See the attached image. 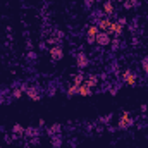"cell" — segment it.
I'll list each match as a JSON object with an SVG mask.
<instances>
[{"label": "cell", "instance_id": "6", "mask_svg": "<svg viewBox=\"0 0 148 148\" xmlns=\"http://www.w3.org/2000/svg\"><path fill=\"white\" fill-rule=\"evenodd\" d=\"M77 93H79L81 97H88V95H91V88H90L86 83H81V84H79V90H77Z\"/></svg>", "mask_w": 148, "mask_h": 148}, {"label": "cell", "instance_id": "15", "mask_svg": "<svg viewBox=\"0 0 148 148\" xmlns=\"http://www.w3.org/2000/svg\"><path fill=\"white\" fill-rule=\"evenodd\" d=\"M83 83V74H76V77H74V84H81Z\"/></svg>", "mask_w": 148, "mask_h": 148}, {"label": "cell", "instance_id": "17", "mask_svg": "<svg viewBox=\"0 0 148 148\" xmlns=\"http://www.w3.org/2000/svg\"><path fill=\"white\" fill-rule=\"evenodd\" d=\"M21 95H23V91H21V90H16V91H14V97H21Z\"/></svg>", "mask_w": 148, "mask_h": 148}, {"label": "cell", "instance_id": "2", "mask_svg": "<svg viewBox=\"0 0 148 148\" xmlns=\"http://www.w3.org/2000/svg\"><path fill=\"white\" fill-rule=\"evenodd\" d=\"M131 124H133V117H131L127 112H124V114L121 115V119H119V127L124 129V127H129Z\"/></svg>", "mask_w": 148, "mask_h": 148}, {"label": "cell", "instance_id": "11", "mask_svg": "<svg viewBox=\"0 0 148 148\" xmlns=\"http://www.w3.org/2000/svg\"><path fill=\"white\" fill-rule=\"evenodd\" d=\"M84 83H86V84H88L90 88H93V86H95V84L98 83V77H97V76H90V77H88V79H86Z\"/></svg>", "mask_w": 148, "mask_h": 148}, {"label": "cell", "instance_id": "8", "mask_svg": "<svg viewBox=\"0 0 148 148\" xmlns=\"http://www.w3.org/2000/svg\"><path fill=\"white\" fill-rule=\"evenodd\" d=\"M109 28H110V21L109 19H102L98 23V29L100 31H109Z\"/></svg>", "mask_w": 148, "mask_h": 148}, {"label": "cell", "instance_id": "9", "mask_svg": "<svg viewBox=\"0 0 148 148\" xmlns=\"http://www.w3.org/2000/svg\"><path fill=\"white\" fill-rule=\"evenodd\" d=\"M88 66V59L84 53H79L77 55V67H86Z\"/></svg>", "mask_w": 148, "mask_h": 148}, {"label": "cell", "instance_id": "14", "mask_svg": "<svg viewBox=\"0 0 148 148\" xmlns=\"http://www.w3.org/2000/svg\"><path fill=\"white\" fill-rule=\"evenodd\" d=\"M14 133H16V134H23V133H24V127L19 126V124H16V126H14Z\"/></svg>", "mask_w": 148, "mask_h": 148}, {"label": "cell", "instance_id": "5", "mask_svg": "<svg viewBox=\"0 0 148 148\" xmlns=\"http://www.w3.org/2000/svg\"><path fill=\"white\" fill-rule=\"evenodd\" d=\"M107 33H114V35H121L122 33V24L117 21V23H110V28Z\"/></svg>", "mask_w": 148, "mask_h": 148}, {"label": "cell", "instance_id": "13", "mask_svg": "<svg viewBox=\"0 0 148 148\" xmlns=\"http://www.w3.org/2000/svg\"><path fill=\"white\" fill-rule=\"evenodd\" d=\"M77 90H79V86H77V84H73V86L67 90V95L71 97V95H74V93H77Z\"/></svg>", "mask_w": 148, "mask_h": 148}, {"label": "cell", "instance_id": "4", "mask_svg": "<svg viewBox=\"0 0 148 148\" xmlns=\"http://www.w3.org/2000/svg\"><path fill=\"white\" fill-rule=\"evenodd\" d=\"M98 31H100L98 26H90V28H88V41H90V43L95 41V38H97V35H98Z\"/></svg>", "mask_w": 148, "mask_h": 148}, {"label": "cell", "instance_id": "1", "mask_svg": "<svg viewBox=\"0 0 148 148\" xmlns=\"http://www.w3.org/2000/svg\"><path fill=\"white\" fill-rule=\"evenodd\" d=\"M95 41H97L98 45H102V47H107V45L110 43V36H109L107 31H98V35H97V38H95Z\"/></svg>", "mask_w": 148, "mask_h": 148}, {"label": "cell", "instance_id": "12", "mask_svg": "<svg viewBox=\"0 0 148 148\" xmlns=\"http://www.w3.org/2000/svg\"><path fill=\"white\" fill-rule=\"evenodd\" d=\"M103 12L109 14V16L114 12V5H112V2H105V3H103Z\"/></svg>", "mask_w": 148, "mask_h": 148}, {"label": "cell", "instance_id": "10", "mask_svg": "<svg viewBox=\"0 0 148 148\" xmlns=\"http://www.w3.org/2000/svg\"><path fill=\"white\" fill-rule=\"evenodd\" d=\"M28 97H29V98H33V100H40V93H38L36 90H35V88H29V90H28Z\"/></svg>", "mask_w": 148, "mask_h": 148}, {"label": "cell", "instance_id": "3", "mask_svg": "<svg viewBox=\"0 0 148 148\" xmlns=\"http://www.w3.org/2000/svg\"><path fill=\"white\" fill-rule=\"evenodd\" d=\"M62 55H64V53H62V48H60V47H52V48H50V57H52L53 60H60Z\"/></svg>", "mask_w": 148, "mask_h": 148}, {"label": "cell", "instance_id": "16", "mask_svg": "<svg viewBox=\"0 0 148 148\" xmlns=\"http://www.w3.org/2000/svg\"><path fill=\"white\" fill-rule=\"evenodd\" d=\"M141 66H143V71H145V73H148V57H147V59H143Z\"/></svg>", "mask_w": 148, "mask_h": 148}, {"label": "cell", "instance_id": "7", "mask_svg": "<svg viewBox=\"0 0 148 148\" xmlns=\"http://www.w3.org/2000/svg\"><path fill=\"white\" fill-rule=\"evenodd\" d=\"M124 81H126L127 84L134 86V84H136V76L131 73V71H126V73H124Z\"/></svg>", "mask_w": 148, "mask_h": 148}]
</instances>
